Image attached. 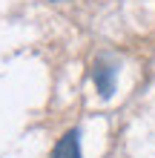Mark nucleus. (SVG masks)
I'll return each mask as SVG.
<instances>
[{"mask_svg": "<svg viewBox=\"0 0 155 158\" xmlns=\"http://www.w3.org/2000/svg\"><path fill=\"white\" fill-rule=\"evenodd\" d=\"M115 75H118L115 63H109L106 58L95 60V66H92V78H95V86H98V92H101L104 98L112 95V89H115Z\"/></svg>", "mask_w": 155, "mask_h": 158, "instance_id": "obj_1", "label": "nucleus"}, {"mask_svg": "<svg viewBox=\"0 0 155 158\" xmlns=\"http://www.w3.org/2000/svg\"><path fill=\"white\" fill-rule=\"evenodd\" d=\"M52 158H84L80 155V132L78 129L63 132V138L55 144V150H52Z\"/></svg>", "mask_w": 155, "mask_h": 158, "instance_id": "obj_2", "label": "nucleus"}]
</instances>
